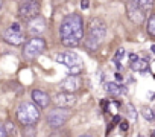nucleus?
Segmentation results:
<instances>
[{
  "mask_svg": "<svg viewBox=\"0 0 155 137\" xmlns=\"http://www.w3.org/2000/svg\"><path fill=\"white\" fill-rule=\"evenodd\" d=\"M84 20L79 14L67 15L59 25V40L65 47H76L84 40Z\"/></svg>",
  "mask_w": 155,
  "mask_h": 137,
  "instance_id": "1",
  "label": "nucleus"
},
{
  "mask_svg": "<svg viewBox=\"0 0 155 137\" xmlns=\"http://www.w3.org/2000/svg\"><path fill=\"white\" fill-rule=\"evenodd\" d=\"M107 37V25L102 18H91L88 23V31H87V37H85V44L88 49H96L104 38Z\"/></svg>",
  "mask_w": 155,
  "mask_h": 137,
  "instance_id": "2",
  "label": "nucleus"
},
{
  "mask_svg": "<svg viewBox=\"0 0 155 137\" xmlns=\"http://www.w3.org/2000/svg\"><path fill=\"white\" fill-rule=\"evenodd\" d=\"M58 64H62L70 75H79L84 68V61L76 52H59L55 56Z\"/></svg>",
  "mask_w": 155,
  "mask_h": 137,
  "instance_id": "3",
  "label": "nucleus"
},
{
  "mask_svg": "<svg viewBox=\"0 0 155 137\" xmlns=\"http://www.w3.org/2000/svg\"><path fill=\"white\" fill-rule=\"evenodd\" d=\"M40 116V108L34 102H21L17 108V119L21 125H35Z\"/></svg>",
  "mask_w": 155,
  "mask_h": 137,
  "instance_id": "4",
  "label": "nucleus"
},
{
  "mask_svg": "<svg viewBox=\"0 0 155 137\" xmlns=\"http://www.w3.org/2000/svg\"><path fill=\"white\" fill-rule=\"evenodd\" d=\"M46 50V41L41 37H34L26 41L23 47V56L26 59H37Z\"/></svg>",
  "mask_w": 155,
  "mask_h": 137,
  "instance_id": "5",
  "label": "nucleus"
},
{
  "mask_svg": "<svg viewBox=\"0 0 155 137\" xmlns=\"http://www.w3.org/2000/svg\"><path fill=\"white\" fill-rule=\"evenodd\" d=\"M70 116H71V113H70V110L68 108H55L53 111H50L49 114H47V117H46V122H47V125L50 126V128H61L68 119H70Z\"/></svg>",
  "mask_w": 155,
  "mask_h": 137,
  "instance_id": "6",
  "label": "nucleus"
},
{
  "mask_svg": "<svg viewBox=\"0 0 155 137\" xmlns=\"http://www.w3.org/2000/svg\"><path fill=\"white\" fill-rule=\"evenodd\" d=\"M3 40L8 43V44H12V46H20L25 43V34L21 31V26L18 23H14L11 25L5 32H3Z\"/></svg>",
  "mask_w": 155,
  "mask_h": 137,
  "instance_id": "7",
  "label": "nucleus"
},
{
  "mask_svg": "<svg viewBox=\"0 0 155 137\" xmlns=\"http://www.w3.org/2000/svg\"><path fill=\"white\" fill-rule=\"evenodd\" d=\"M40 15V3L38 0H26L18 8V17L23 20H31Z\"/></svg>",
  "mask_w": 155,
  "mask_h": 137,
  "instance_id": "8",
  "label": "nucleus"
},
{
  "mask_svg": "<svg viewBox=\"0 0 155 137\" xmlns=\"http://www.w3.org/2000/svg\"><path fill=\"white\" fill-rule=\"evenodd\" d=\"M58 108H71L76 105L78 102V98L73 95V93H67V92H61V93H56L53 96V101H52Z\"/></svg>",
  "mask_w": 155,
  "mask_h": 137,
  "instance_id": "9",
  "label": "nucleus"
},
{
  "mask_svg": "<svg viewBox=\"0 0 155 137\" xmlns=\"http://www.w3.org/2000/svg\"><path fill=\"white\" fill-rule=\"evenodd\" d=\"M61 90L67 92V93H74L82 87V79L78 76V75H68L62 82H61Z\"/></svg>",
  "mask_w": 155,
  "mask_h": 137,
  "instance_id": "10",
  "label": "nucleus"
},
{
  "mask_svg": "<svg viewBox=\"0 0 155 137\" xmlns=\"http://www.w3.org/2000/svg\"><path fill=\"white\" fill-rule=\"evenodd\" d=\"M126 11H128V17H129V20L134 22L135 25H141V23L144 22V18H146V15H144V9H141L140 6H137L134 2H131V3L126 5Z\"/></svg>",
  "mask_w": 155,
  "mask_h": 137,
  "instance_id": "11",
  "label": "nucleus"
},
{
  "mask_svg": "<svg viewBox=\"0 0 155 137\" xmlns=\"http://www.w3.org/2000/svg\"><path fill=\"white\" fill-rule=\"evenodd\" d=\"M28 31L34 37H40L46 31V22H44V18L41 15H37V17L28 20Z\"/></svg>",
  "mask_w": 155,
  "mask_h": 137,
  "instance_id": "12",
  "label": "nucleus"
},
{
  "mask_svg": "<svg viewBox=\"0 0 155 137\" xmlns=\"http://www.w3.org/2000/svg\"><path fill=\"white\" fill-rule=\"evenodd\" d=\"M32 101H34V104L38 108H47L49 104L52 102L50 96L46 92H43V90H34L32 92Z\"/></svg>",
  "mask_w": 155,
  "mask_h": 137,
  "instance_id": "13",
  "label": "nucleus"
},
{
  "mask_svg": "<svg viewBox=\"0 0 155 137\" xmlns=\"http://www.w3.org/2000/svg\"><path fill=\"white\" fill-rule=\"evenodd\" d=\"M131 68L134 72H146L149 68V64L146 59H141V58H137L135 61L131 62Z\"/></svg>",
  "mask_w": 155,
  "mask_h": 137,
  "instance_id": "14",
  "label": "nucleus"
},
{
  "mask_svg": "<svg viewBox=\"0 0 155 137\" xmlns=\"http://www.w3.org/2000/svg\"><path fill=\"white\" fill-rule=\"evenodd\" d=\"M105 90H107L110 95H113V96H119V95L125 93L123 87L119 85L117 82H107V84H105Z\"/></svg>",
  "mask_w": 155,
  "mask_h": 137,
  "instance_id": "15",
  "label": "nucleus"
},
{
  "mask_svg": "<svg viewBox=\"0 0 155 137\" xmlns=\"http://www.w3.org/2000/svg\"><path fill=\"white\" fill-rule=\"evenodd\" d=\"M21 135H23V137H35V135H37V128H35V125H23Z\"/></svg>",
  "mask_w": 155,
  "mask_h": 137,
  "instance_id": "16",
  "label": "nucleus"
},
{
  "mask_svg": "<svg viewBox=\"0 0 155 137\" xmlns=\"http://www.w3.org/2000/svg\"><path fill=\"white\" fill-rule=\"evenodd\" d=\"M146 29H147V34L155 37V14H152L149 18H147V25H146Z\"/></svg>",
  "mask_w": 155,
  "mask_h": 137,
  "instance_id": "17",
  "label": "nucleus"
},
{
  "mask_svg": "<svg viewBox=\"0 0 155 137\" xmlns=\"http://www.w3.org/2000/svg\"><path fill=\"white\" fill-rule=\"evenodd\" d=\"M141 116H143L146 120H149V122L155 120V114H153L152 108H149V107H143V108H141Z\"/></svg>",
  "mask_w": 155,
  "mask_h": 137,
  "instance_id": "18",
  "label": "nucleus"
},
{
  "mask_svg": "<svg viewBox=\"0 0 155 137\" xmlns=\"http://www.w3.org/2000/svg\"><path fill=\"white\" fill-rule=\"evenodd\" d=\"M132 2H134L137 6H140L141 9H147V8H150V6L153 5L155 0H132Z\"/></svg>",
  "mask_w": 155,
  "mask_h": 137,
  "instance_id": "19",
  "label": "nucleus"
},
{
  "mask_svg": "<svg viewBox=\"0 0 155 137\" xmlns=\"http://www.w3.org/2000/svg\"><path fill=\"white\" fill-rule=\"evenodd\" d=\"M123 56H125V50H123V49H119V50H117V53H116V56H114V59L119 62V61H122V59H123Z\"/></svg>",
  "mask_w": 155,
  "mask_h": 137,
  "instance_id": "20",
  "label": "nucleus"
},
{
  "mask_svg": "<svg viewBox=\"0 0 155 137\" xmlns=\"http://www.w3.org/2000/svg\"><path fill=\"white\" fill-rule=\"evenodd\" d=\"M0 137H9L8 131H6V126L0 123Z\"/></svg>",
  "mask_w": 155,
  "mask_h": 137,
  "instance_id": "21",
  "label": "nucleus"
},
{
  "mask_svg": "<svg viewBox=\"0 0 155 137\" xmlns=\"http://www.w3.org/2000/svg\"><path fill=\"white\" fill-rule=\"evenodd\" d=\"M128 108H129V116H131L132 119H135V117H137V113H135V108H134V107H132L131 104L128 105Z\"/></svg>",
  "mask_w": 155,
  "mask_h": 137,
  "instance_id": "22",
  "label": "nucleus"
},
{
  "mask_svg": "<svg viewBox=\"0 0 155 137\" xmlns=\"http://www.w3.org/2000/svg\"><path fill=\"white\" fill-rule=\"evenodd\" d=\"M88 3H90L88 0H82V2H81V8H82V9H87V8L90 6Z\"/></svg>",
  "mask_w": 155,
  "mask_h": 137,
  "instance_id": "23",
  "label": "nucleus"
},
{
  "mask_svg": "<svg viewBox=\"0 0 155 137\" xmlns=\"http://www.w3.org/2000/svg\"><path fill=\"white\" fill-rule=\"evenodd\" d=\"M120 128H122L123 131H126V128H128V123H126V122H122V123H120Z\"/></svg>",
  "mask_w": 155,
  "mask_h": 137,
  "instance_id": "24",
  "label": "nucleus"
},
{
  "mask_svg": "<svg viewBox=\"0 0 155 137\" xmlns=\"http://www.w3.org/2000/svg\"><path fill=\"white\" fill-rule=\"evenodd\" d=\"M2 6H3V0H0V9H2Z\"/></svg>",
  "mask_w": 155,
  "mask_h": 137,
  "instance_id": "25",
  "label": "nucleus"
},
{
  "mask_svg": "<svg viewBox=\"0 0 155 137\" xmlns=\"http://www.w3.org/2000/svg\"><path fill=\"white\" fill-rule=\"evenodd\" d=\"M79 137H91V135H88V134H84V135H79Z\"/></svg>",
  "mask_w": 155,
  "mask_h": 137,
  "instance_id": "26",
  "label": "nucleus"
},
{
  "mask_svg": "<svg viewBox=\"0 0 155 137\" xmlns=\"http://www.w3.org/2000/svg\"><path fill=\"white\" fill-rule=\"evenodd\" d=\"M138 137H143V135H138Z\"/></svg>",
  "mask_w": 155,
  "mask_h": 137,
  "instance_id": "27",
  "label": "nucleus"
}]
</instances>
